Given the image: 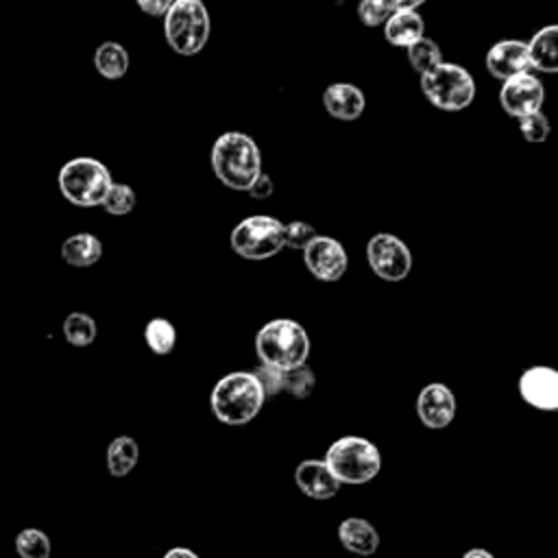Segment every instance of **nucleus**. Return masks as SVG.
<instances>
[{
    "label": "nucleus",
    "instance_id": "1",
    "mask_svg": "<svg viewBox=\"0 0 558 558\" xmlns=\"http://www.w3.org/2000/svg\"><path fill=\"white\" fill-rule=\"evenodd\" d=\"M211 168L222 185L246 192L262 174V153L251 135L227 131L214 142Z\"/></svg>",
    "mask_w": 558,
    "mask_h": 558
},
{
    "label": "nucleus",
    "instance_id": "2",
    "mask_svg": "<svg viewBox=\"0 0 558 558\" xmlns=\"http://www.w3.org/2000/svg\"><path fill=\"white\" fill-rule=\"evenodd\" d=\"M264 401L266 395L257 377L248 371L227 373L216 381L209 397L214 416L225 425L251 423L259 414Z\"/></svg>",
    "mask_w": 558,
    "mask_h": 558
},
{
    "label": "nucleus",
    "instance_id": "3",
    "mask_svg": "<svg viewBox=\"0 0 558 558\" xmlns=\"http://www.w3.org/2000/svg\"><path fill=\"white\" fill-rule=\"evenodd\" d=\"M255 353L262 364L290 371L307 362L310 336L292 318H272L255 336Z\"/></svg>",
    "mask_w": 558,
    "mask_h": 558
},
{
    "label": "nucleus",
    "instance_id": "4",
    "mask_svg": "<svg viewBox=\"0 0 558 558\" xmlns=\"http://www.w3.org/2000/svg\"><path fill=\"white\" fill-rule=\"evenodd\" d=\"M163 35L168 46L183 54H198L211 35V17L203 0H174L163 13Z\"/></svg>",
    "mask_w": 558,
    "mask_h": 558
},
{
    "label": "nucleus",
    "instance_id": "5",
    "mask_svg": "<svg viewBox=\"0 0 558 558\" xmlns=\"http://www.w3.org/2000/svg\"><path fill=\"white\" fill-rule=\"evenodd\" d=\"M61 196L76 207L102 205L113 179L109 168L94 157H74L57 174Z\"/></svg>",
    "mask_w": 558,
    "mask_h": 558
},
{
    "label": "nucleus",
    "instance_id": "6",
    "mask_svg": "<svg viewBox=\"0 0 558 558\" xmlns=\"http://www.w3.org/2000/svg\"><path fill=\"white\" fill-rule=\"evenodd\" d=\"M325 464L340 484H366L379 473L381 453L362 436H340L329 445Z\"/></svg>",
    "mask_w": 558,
    "mask_h": 558
},
{
    "label": "nucleus",
    "instance_id": "7",
    "mask_svg": "<svg viewBox=\"0 0 558 558\" xmlns=\"http://www.w3.org/2000/svg\"><path fill=\"white\" fill-rule=\"evenodd\" d=\"M421 92L436 109L462 111L475 98V81L466 68L442 61L421 74Z\"/></svg>",
    "mask_w": 558,
    "mask_h": 558
},
{
    "label": "nucleus",
    "instance_id": "8",
    "mask_svg": "<svg viewBox=\"0 0 558 558\" xmlns=\"http://www.w3.org/2000/svg\"><path fill=\"white\" fill-rule=\"evenodd\" d=\"M231 248L253 262L275 257L283 246V222L275 216L255 214L240 220L231 231Z\"/></svg>",
    "mask_w": 558,
    "mask_h": 558
},
{
    "label": "nucleus",
    "instance_id": "9",
    "mask_svg": "<svg viewBox=\"0 0 558 558\" xmlns=\"http://www.w3.org/2000/svg\"><path fill=\"white\" fill-rule=\"evenodd\" d=\"M366 262L384 281H401L410 275L412 253L395 233H375L366 244Z\"/></svg>",
    "mask_w": 558,
    "mask_h": 558
},
{
    "label": "nucleus",
    "instance_id": "10",
    "mask_svg": "<svg viewBox=\"0 0 558 558\" xmlns=\"http://www.w3.org/2000/svg\"><path fill=\"white\" fill-rule=\"evenodd\" d=\"M543 100H545V87L541 78H536L532 72H523L501 81L499 105L508 116L517 120L534 111H541Z\"/></svg>",
    "mask_w": 558,
    "mask_h": 558
},
{
    "label": "nucleus",
    "instance_id": "11",
    "mask_svg": "<svg viewBox=\"0 0 558 558\" xmlns=\"http://www.w3.org/2000/svg\"><path fill=\"white\" fill-rule=\"evenodd\" d=\"M303 262L305 268L318 279V281H338L347 272L349 257L344 246L331 238V235H316L305 248H303Z\"/></svg>",
    "mask_w": 558,
    "mask_h": 558
},
{
    "label": "nucleus",
    "instance_id": "12",
    "mask_svg": "<svg viewBox=\"0 0 558 558\" xmlns=\"http://www.w3.org/2000/svg\"><path fill=\"white\" fill-rule=\"evenodd\" d=\"M414 408L425 427L442 429L456 418L458 403H456V395L451 392L449 386H445L440 381H432L425 388H421Z\"/></svg>",
    "mask_w": 558,
    "mask_h": 558
},
{
    "label": "nucleus",
    "instance_id": "13",
    "mask_svg": "<svg viewBox=\"0 0 558 558\" xmlns=\"http://www.w3.org/2000/svg\"><path fill=\"white\" fill-rule=\"evenodd\" d=\"M521 399L543 412L558 408V373L551 366H530L519 377Z\"/></svg>",
    "mask_w": 558,
    "mask_h": 558
},
{
    "label": "nucleus",
    "instance_id": "14",
    "mask_svg": "<svg viewBox=\"0 0 558 558\" xmlns=\"http://www.w3.org/2000/svg\"><path fill=\"white\" fill-rule=\"evenodd\" d=\"M486 70L499 81L530 72L532 65H530V54H527L525 41H521V39L495 41L486 52Z\"/></svg>",
    "mask_w": 558,
    "mask_h": 558
},
{
    "label": "nucleus",
    "instance_id": "15",
    "mask_svg": "<svg viewBox=\"0 0 558 558\" xmlns=\"http://www.w3.org/2000/svg\"><path fill=\"white\" fill-rule=\"evenodd\" d=\"M323 107L336 120H357L366 109L364 92L353 83H331L323 92Z\"/></svg>",
    "mask_w": 558,
    "mask_h": 558
},
{
    "label": "nucleus",
    "instance_id": "16",
    "mask_svg": "<svg viewBox=\"0 0 558 558\" xmlns=\"http://www.w3.org/2000/svg\"><path fill=\"white\" fill-rule=\"evenodd\" d=\"M294 482L303 495L312 499H331L340 490V482L325 460H303L294 469Z\"/></svg>",
    "mask_w": 558,
    "mask_h": 558
},
{
    "label": "nucleus",
    "instance_id": "17",
    "mask_svg": "<svg viewBox=\"0 0 558 558\" xmlns=\"http://www.w3.org/2000/svg\"><path fill=\"white\" fill-rule=\"evenodd\" d=\"M340 545L355 556H373L379 547V532L362 517H349L338 525Z\"/></svg>",
    "mask_w": 558,
    "mask_h": 558
},
{
    "label": "nucleus",
    "instance_id": "18",
    "mask_svg": "<svg viewBox=\"0 0 558 558\" xmlns=\"http://www.w3.org/2000/svg\"><path fill=\"white\" fill-rule=\"evenodd\" d=\"M425 35V20L418 11H392L384 22V37L395 48H408Z\"/></svg>",
    "mask_w": 558,
    "mask_h": 558
},
{
    "label": "nucleus",
    "instance_id": "19",
    "mask_svg": "<svg viewBox=\"0 0 558 558\" xmlns=\"http://www.w3.org/2000/svg\"><path fill=\"white\" fill-rule=\"evenodd\" d=\"M530 54V65L538 72L554 74L558 70V26L547 24L536 31L534 37L525 44Z\"/></svg>",
    "mask_w": 558,
    "mask_h": 558
},
{
    "label": "nucleus",
    "instance_id": "20",
    "mask_svg": "<svg viewBox=\"0 0 558 558\" xmlns=\"http://www.w3.org/2000/svg\"><path fill=\"white\" fill-rule=\"evenodd\" d=\"M61 257L65 264L76 268L94 266L102 257V242L87 231L74 233L63 240L61 244Z\"/></svg>",
    "mask_w": 558,
    "mask_h": 558
},
{
    "label": "nucleus",
    "instance_id": "21",
    "mask_svg": "<svg viewBox=\"0 0 558 558\" xmlns=\"http://www.w3.org/2000/svg\"><path fill=\"white\" fill-rule=\"evenodd\" d=\"M129 52L118 41H102L94 52V68L107 81H118L129 72Z\"/></svg>",
    "mask_w": 558,
    "mask_h": 558
},
{
    "label": "nucleus",
    "instance_id": "22",
    "mask_svg": "<svg viewBox=\"0 0 558 558\" xmlns=\"http://www.w3.org/2000/svg\"><path fill=\"white\" fill-rule=\"evenodd\" d=\"M140 460V445L131 436H116L107 447V469L113 477H126Z\"/></svg>",
    "mask_w": 558,
    "mask_h": 558
},
{
    "label": "nucleus",
    "instance_id": "23",
    "mask_svg": "<svg viewBox=\"0 0 558 558\" xmlns=\"http://www.w3.org/2000/svg\"><path fill=\"white\" fill-rule=\"evenodd\" d=\"M144 340L155 355H168L177 344V329L168 318L157 316L146 323Z\"/></svg>",
    "mask_w": 558,
    "mask_h": 558
},
{
    "label": "nucleus",
    "instance_id": "24",
    "mask_svg": "<svg viewBox=\"0 0 558 558\" xmlns=\"http://www.w3.org/2000/svg\"><path fill=\"white\" fill-rule=\"evenodd\" d=\"M96 320L85 312H72L63 320V338L72 347H89L96 340Z\"/></svg>",
    "mask_w": 558,
    "mask_h": 558
},
{
    "label": "nucleus",
    "instance_id": "25",
    "mask_svg": "<svg viewBox=\"0 0 558 558\" xmlns=\"http://www.w3.org/2000/svg\"><path fill=\"white\" fill-rule=\"evenodd\" d=\"M405 50H408V61H410L412 70L418 72V74H425L427 70L442 63L440 46L434 39L425 37V35L421 39H416L414 44H410Z\"/></svg>",
    "mask_w": 558,
    "mask_h": 558
},
{
    "label": "nucleus",
    "instance_id": "26",
    "mask_svg": "<svg viewBox=\"0 0 558 558\" xmlns=\"http://www.w3.org/2000/svg\"><path fill=\"white\" fill-rule=\"evenodd\" d=\"M15 551L20 558H50V536L37 527H24L15 536Z\"/></svg>",
    "mask_w": 558,
    "mask_h": 558
},
{
    "label": "nucleus",
    "instance_id": "27",
    "mask_svg": "<svg viewBox=\"0 0 558 558\" xmlns=\"http://www.w3.org/2000/svg\"><path fill=\"white\" fill-rule=\"evenodd\" d=\"M314 388H316V375L307 364L283 371L281 392H288L296 399H307L314 392Z\"/></svg>",
    "mask_w": 558,
    "mask_h": 558
},
{
    "label": "nucleus",
    "instance_id": "28",
    "mask_svg": "<svg viewBox=\"0 0 558 558\" xmlns=\"http://www.w3.org/2000/svg\"><path fill=\"white\" fill-rule=\"evenodd\" d=\"M135 190L126 183H111L105 201H102V209L111 216H126L133 207H135Z\"/></svg>",
    "mask_w": 558,
    "mask_h": 558
},
{
    "label": "nucleus",
    "instance_id": "29",
    "mask_svg": "<svg viewBox=\"0 0 558 558\" xmlns=\"http://www.w3.org/2000/svg\"><path fill=\"white\" fill-rule=\"evenodd\" d=\"M316 235V229L305 220H292L283 225V246L288 248L303 251Z\"/></svg>",
    "mask_w": 558,
    "mask_h": 558
},
{
    "label": "nucleus",
    "instance_id": "30",
    "mask_svg": "<svg viewBox=\"0 0 558 558\" xmlns=\"http://www.w3.org/2000/svg\"><path fill=\"white\" fill-rule=\"evenodd\" d=\"M519 131L532 144L545 142L549 137V120L543 111H534L530 116L519 118Z\"/></svg>",
    "mask_w": 558,
    "mask_h": 558
},
{
    "label": "nucleus",
    "instance_id": "31",
    "mask_svg": "<svg viewBox=\"0 0 558 558\" xmlns=\"http://www.w3.org/2000/svg\"><path fill=\"white\" fill-rule=\"evenodd\" d=\"M390 9L386 7L384 0H360L357 2V17L364 26H381L390 17Z\"/></svg>",
    "mask_w": 558,
    "mask_h": 558
},
{
    "label": "nucleus",
    "instance_id": "32",
    "mask_svg": "<svg viewBox=\"0 0 558 558\" xmlns=\"http://www.w3.org/2000/svg\"><path fill=\"white\" fill-rule=\"evenodd\" d=\"M251 373L257 377V381H259V386H262V390H264L266 397H272V395H279V392H281L283 371L272 368V366H266V364H259V366H257L255 371H251Z\"/></svg>",
    "mask_w": 558,
    "mask_h": 558
},
{
    "label": "nucleus",
    "instance_id": "33",
    "mask_svg": "<svg viewBox=\"0 0 558 558\" xmlns=\"http://www.w3.org/2000/svg\"><path fill=\"white\" fill-rule=\"evenodd\" d=\"M255 201H266L270 194H272V179L266 174V172H262L253 183H251V187L246 190Z\"/></svg>",
    "mask_w": 558,
    "mask_h": 558
},
{
    "label": "nucleus",
    "instance_id": "34",
    "mask_svg": "<svg viewBox=\"0 0 558 558\" xmlns=\"http://www.w3.org/2000/svg\"><path fill=\"white\" fill-rule=\"evenodd\" d=\"M137 7L146 13V15H153V17H163V13L170 9V4L174 0H135Z\"/></svg>",
    "mask_w": 558,
    "mask_h": 558
},
{
    "label": "nucleus",
    "instance_id": "35",
    "mask_svg": "<svg viewBox=\"0 0 558 558\" xmlns=\"http://www.w3.org/2000/svg\"><path fill=\"white\" fill-rule=\"evenodd\" d=\"M390 11H416L427 0H384Z\"/></svg>",
    "mask_w": 558,
    "mask_h": 558
},
{
    "label": "nucleus",
    "instance_id": "36",
    "mask_svg": "<svg viewBox=\"0 0 558 558\" xmlns=\"http://www.w3.org/2000/svg\"><path fill=\"white\" fill-rule=\"evenodd\" d=\"M163 558H198V554L187 547H172L163 554Z\"/></svg>",
    "mask_w": 558,
    "mask_h": 558
},
{
    "label": "nucleus",
    "instance_id": "37",
    "mask_svg": "<svg viewBox=\"0 0 558 558\" xmlns=\"http://www.w3.org/2000/svg\"><path fill=\"white\" fill-rule=\"evenodd\" d=\"M462 558H495L488 549H482V547H473L469 551H464Z\"/></svg>",
    "mask_w": 558,
    "mask_h": 558
}]
</instances>
